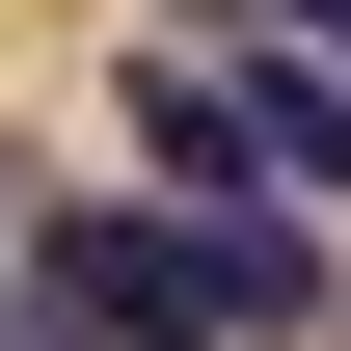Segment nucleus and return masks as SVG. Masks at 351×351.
<instances>
[{"mask_svg": "<svg viewBox=\"0 0 351 351\" xmlns=\"http://www.w3.org/2000/svg\"><path fill=\"white\" fill-rule=\"evenodd\" d=\"M189 27H270V54H324V82H351V0H189Z\"/></svg>", "mask_w": 351, "mask_h": 351, "instance_id": "3", "label": "nucleus"}, {"mask_svg": "<svg viewBox=\"0 0 351 351\" xmlns=\"http://www.w3.org/2000/svg\"><path fill=\"white\" fill-rule=\"evenodd\" d=\"M27 270L108 351H324L351 324V243L270 217V189H82V217H27Z\"/></svg>", "mask_w": 351, "mask_h": 351, "instance_id": "1", "label": "nucleus"}, {"mask_svg": "<svg viewBox=\"0 0 351 351\" xmlns=\"http://www.w3.org/2000/svg\"><path fill=\"white\" fill-rule=\"evenodd\" d=\"M108 108H135V162H162V189H270V217H351V82H324V54L162 27V54H108Z\"/></svg>", "mask_w": 351, "mask_h": 351, "instance_id": "2", "label": "nucleus"}]
</instances>
